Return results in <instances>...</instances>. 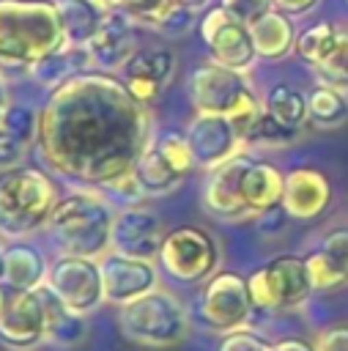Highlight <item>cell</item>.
<instances>
[{
	"label": "cell",
	"mask_w": 348,
	"mask_h": 351,
	"mask_svg": "<svg viewBox=\"0 0 348 351\" xmlns=\"http://www.w3.org/2000/svg\"><path fill=\"white\" fill-rule=\"evenodd\" d=\"M0 129L8 132L11 137H16L22 145H36L38 140V112L25 107V104H14L8 101L5 110H3V121H0Z\"/></svg>",
	"instance_id": "obj_32"
},
{
	"label": "cell",
	"mask_w": 348,
	"mask_h": 351,
	"mask_svg": "<svg viewBox=\"0 0 348 351\" xmlns=\"http://www.w3.org/2000/svg\"><path fill=\"white\" fill-rule=\"evenodd\" d=\"M200 38L208 47V55L214 63L227 66L233 71H249L258 60L255 41L247 25L236 22L222 5H214L206 11V16L197 22Z\"/></svg>",
	"instance_id": "obj_11"
},
{
	"label": "cell",
	"mask_w": 348,
	"mask_h": 351,
	"mask_svg": "<svg viewBox=\"0 0 348 351\" xmlns=\"http://www.w3.org/2000/svg\"><path fill=\"white\" fill-rule=\"evenodd\" d=\"M47 304V343L58 348H74L88 337V315L71 313L47 285H41Z\"/></svg>",
	"instance_id": "obj_26"
},
{
	"label": "cell",
	"mask_w": 348,
	"mask_h": 351,
	"mask_svg": "<svg viewBox=\"0 0 348 351\" xmlns=\"http://www.w3.org/2000/svg\"><path fill=\"white\" fill-rule=\"evenodd\" d=\"M263 107H266V112L277 123H282L288 129L301 132L310 123L307 96L299 88H293V85H277V88H271L269 96H266V101H263Z\"/></svg>",
	"instance_id": "obj_29"
},
{
	"label": "cell",
	"mask_w": 348,
	"mask_h": 351,
	"mask_svg": "<svg viewBox=\"0 0 348 351\" xmlns=\"http://www.w3.org/2000/svg\"><path fill=\"white\" fill-rule=\"evenodd\" d=\"M315 71H318L321 82L348 90V33L345 30H340V38H337L334 49L315 66Z\"/></svg>",
	"instance_id": "obj_33"
},
{
	"label": "cell",
	"mask_w": 348,
	"mask_h": 351,
	"mask_svg": "<svg viewBox=\"0 0 348 351\" xmlns=\"http://www.w3.org/2000/svg\"><path fill=\"white\" fill-rule=\"evenodd\" d=\"M101 280H104V302L121 307L153 288H159V266L156 261L132 258L110 250L99 258Z\"/></svg>",
	"instance_id": "obj_18"
},
{
	"label": "cell",
	"mask_w": 348,
	"mask_h": 351,
	"mask_svg": "<svg viewBox=\"0 0 348 351\" xmlns=\"http://www.w3.org/2000/svg\"><path fill=\"white\" fill-rule=\"evenodd\" d=\"M175 69H178V55H175V49L162 47V44H159V47H140V49L132 55V60L123 66L121 80L126 82L129 93H132L137 101L153 107V104L162 99L164 88L173 82Z\"/></svg>",
	"instance_id": "obj_16"
},
{
	"label": "cell",
	"mask_w": 348,
	"mask_h": 351,
	"mask_svg": "<svg viewBox=\"0 0 348 351\" xmlns=\"http://www.w3.org/2000/svg\"><path fill=\"white\" fill-rule=\"evenodd\" d=\"M269 348H271V343L263 335H258L249 326H241V329L225 332L214 351H269Z\"/></svg>",
	"instance_id": "obj_36"
},
{
	"label": "cell",
	"mask_w": 348,
	"mask_h": 351,
	"mask_svg": "<svg viewBox=\"0 0 348 351\" xmlns=\"http://www.w3.org/2000/svg\"><path fill=\"white\" fill-rule=\"evenodd\" d=\"M153 143V112L126 82L107 71H85L49 90L38 110V154L44 165L82 186H107L132 173Z\"/></svg>",
	"instance_id": "obj_1"
},
{
	"label": "cell",
	"mask_w": 348,
	"mask_h": 351,
	"mask_svg": "<svg viewBox=\"0 0 348 351\" xmlns=\"http://www.w3.org/2000/svg\"><path fill=\"white\" fill-rule=\"evenodd\" d=\"M184 137L192 148L195 165L206 173L227 162L230 156L247 151L236 123L219 112H195L184 129Z\"/></svg>",
	"instance_id": "obj_14"
},
{
	"label": "cell",
	"mask_w": 348,
	"mask_h": 351,
	"mask_svg": "<svg viewBox=\"0 0 348 351\" xmlns=\"http://www.w3.org/2000/svg\"><path fill=\"white\" fill-rule=\"evenodd\" d=\"M307 112L310 123L318 129H334L345 123L348 118V93L337 85L321 82L310 96H307Z\"/></svg>",
	"instance_id": "obj_28"
},
{
	"label": "cell",
	"mask_w": 348,
	"mask_h": 351,
	"mask_svg": "<svg viewBox=\"0 0 348 351\" xmlns=\"http://www.w3.org/2000/svg\"><path fill=\"white\" fill-rule=\"evenodd\" d=\"M85 71H96V69H93V60H90V55H88V49H85V47H71V44H66V47H60L58 52H49V55H44L41 60H36V63L30 66V80L38 82L41 88L55 90V88H60L63 82H69L71 77L85 74Z\"/></svg>",
	"instance_id": "obj_24"
},
{
	"label": "cell",
	"mask_w": 348,
	"mask_h": 351,
	"mask_svg": "<svg viewBox=\"0 0 348 351\" xmlns=\"http://www.w3.org/2000/svg\"><path fill=\"white\" fill-rule=\"evenodd\" d=\"M5 104H8V96H5V85H3V80H0V121H3V110H5Z\"/></svg>",
	"instance_id": "obj_45"
},
{
	"label": "cell",
	"mask_w": 348,
	"mask_h": 351,
	"mask_svg": "<svg viewBox=\"0 0 348 351\" xmlns=\"http://www.w3.org/2000/svg\"><path fill=\"white\" fill-rule=\"evenodd\" d=\"M66 47L55 0H0V69L25 71Z\"/></svg>",
	"instance_id": "obj_2"
},
{
	"label": "cell",
	"mask_w": 348,
	"mask_h": 351,
	"mask_svg": "<svg viewBox=\"0 0 348 351\" xmlns=\"http://www.w3.org/2000/svg\"><path fill=\"white\" fill-rule=\"evenodd\" d=\"M156 261L162 263V271L178 285H200L219 271L222 247L206 228L178 225L167 230Z\"/></svg>",
	"instance_id": "obj_7"
},
{
	"label": "cell",
	"mask_w": 348,
	"mask_h": 351,
	"mask_svg": "<svg viewBox=\"0 0 348 351\" xmlns=\"http://www.w3.org/2000/svg\"><path fill=\"white\" fill-rule=\"evenodd\" d=\"M192 318L186 304L167 288H153L118 307V329L129 343L145 348H173L189 335Z\"/></svg>",
	"instance_id": "obj_5"
},
{
	"label": "cell",
	"mask_w": 348,
	"mask_h": 351,
	"mask_svg": "<svg viewBox=\"0 0 348 351\" xmlns=\"http://www.w3.org/2000/svg\"><path fill=\"white\" fill-rule=\"evenodd\" d=\"M140 22L129 16L121 8H107V16L99 27V33L85 47L93 69L107 74H121L123 66L132 60V55L140 49Z\"/></svg>",
	"instance_id": "obj_15"
},
{
	"label": "cell",
	"mask_w": 348,
	"mask_h": 351,
	"mask_svg": "<svg viewBox=\"0 0 348 351\" xmlns=\"http://www.w3.org/2000/svg\"><path fill=\"white\" fill-rule=\"evenodd\" d=\"M153 140H156V137H153ZM134 173H137V181H140L145 197H164V195H173V192L186 181L184 176H178V173L164 162V156L159 154L156 143H151V145L145 148V154L140 156Z\"/></svg>",
	"instance_id": "obj_27"
},
{
	"label": "cell",
	"mask_w": 348,
	"mask_h": 351,
	"mask_svg": "<svg viewBox=\"0 0 348 351\" xmlns=\"http://www.w3.org/2000/svg\"><path fill=\"white\" fill-rule=\"evenodd\" d=\"M25 154H27V145H22L16 137H11L8 132L0 129V170L19 167Z\"/></svg>",
	"instance_id": "obj_40"
},
{
	"label": "cell",
	"mask_w": 348,
	"mask_h": 351,
	"mask_svg": "<svg viewBox=\"0 0 348 351\" xmlns=\"http://www.w3.org/2000/svg\"><path fill=\"white\" fill-rule=\"evenodd\" d=\"M244 203L252 217H260L266 211H274L282 206L285 195V173L266 159H252V165L244 173Z\"/></svg>",
	"instance_id": "obj_21"
},
{
	"label": "cell",
	"mask_w": 348,
	"mask_h": 351,
	"mask_svg": "<svg viewBox=\"0 0 348 351\" xmlns=\"http://www.w3.org/2000/svg\"><path fill=\"white\" fill-rule=\"evenodd\" d=\"M58 184L49 173L33 165H19L0 173V236L25 239L47 228L58 206Z\"/></svg>",
	"instance_id": "obj_4"
},
{
	"label": "cell",
	"mask_w": 348,
	"mask_h": 351,
	"mask_svg": "<svg viewBox=\"0 0 348 351\" xmlns=\"http://www.w3.org/2000/svg\"><path fill=\"white\" fill-rule=\"evenodd\" d=\"M315 348L318 351H348V321L321 329L315 337Z\"/></svg>",
	"instance_id": "obj_39"
},
{
	"label": "cell",
	"mask_w": 348,
	"mask_h": 351,
	"mask_svg": "<svg viewBox=\"0 0 348 351\" xmlns=\"http://www.w3.org/2000/svg\"><path fill=\"white\" fill-rule=\"evenodd\" d=\"M345 5H348V0H345Z\"/></svg>",
	"instance_id": "obj_49"
},
{
	"label": "cell",
	"mask_w": 348,
	"mask_h": 351,
	"mask_svg": "<svg viewBox=\"0 0 348 351\" xmlns=\"http://www.w3.org/2000/svg\"><path fill=\"white\" fill-rule=\"evenodd\" d=\"M189 99L197 112H219L227 118L258 101L244 71H233L214 60L200 63L189 74Z\"/></svg>",
	"instance_id": "obj_9"
},
{
	"label": "cell",
	"mask_w": 348,
	"mask_h": 351,
	"mask_svg": "<svg viewBox=\"0 0 348 351\" xmlns=\"http://www.w3.org/2000/svg\"><path fill=\"white\" fill-rule=\"evenodd\" d=\"M252 41H255V52L260 60H285L293 49H296V27L293 19L277 8H271L266 16H260L258 22L249 25Z\"/></svg>",
	"instance_id": "obj_23"
},
{
	"label": "cell",
	"mask_w": 348,
	"mask_h": 351,
	"mask_svg": "<svg viewBox=\"0 0 348 351\" xmlns=\"http://www.w3.org/2000/svg\"><path fill=\"white\" fill-rule=\"evenodd\" d=\"M115 208L96 186L71 189L63 195L47 222V233L60 252L101 258L112 250Z\"/></svg>",
	"instance_id": "obj_3"
},
{
	"label": "cell",
	"mask_w": 348,
	"mask_h": 351,
	"mask_svg": "<svg viewBox=\"0 0 348 351\" xmlns=\"http://www.w3.org/2000/svg\"><path fill=\"white\" fill-rule=\"evenodd\" d=\"M47 288L77 315H90L104 304V280L99 258L60 252L49 263Z\"/></svg>",
	"instance_id": "obj_10"
},
{
	"label": "cell",
	"mask_w": 348,
	"mask_h": 351,
	"mask_svg": "<svg viewBox=\"0 0 348 351\" xmlns=\"http://www.w3.org/2000/svg\"><path fill=\"white\" fill-rule=\"evenodd\" d=\"M332 206V181L323 170L315 167H293L285 173V195H282V211L288 219L310 222L326 214Z\"/></svg>",
	"instance_id": "obj_19"
},
{
	"label": "cell",
	"mask_w": 348,
	"mask_h": 351,
	"mask_svg": "<svg viewBox=\"0 0 348 351\" xmlns=\"http://www.w3.org/2000/svg\"><path fill=\"white\" fill-rule=\"evenodd\" d=\"M99 5H104V8H118L121 5V0H96Z\"/></svg>",
	"instance_id": "obj_47"
},
{
	"label": "cell",
	"mask_w": 348,
	"mask_h": 351,
	"mask_svg": "<svg viewBox=\"0 0 348 351\" xmlns=\"http://www.w3.org/2000/svg\"><path fill=\"white\" fill-rule=\"evenodd\" d=\"M337 38H340L337 25H332V22H318V25L307 27L304 33H299V38H296V52H299V58H301L304 63H310V66L315 69V66L334 49Z\"/></svg>",
	"instance_id": "obj_31"
},
{
	"label": "cell",
	"mask_w": 348,
	"mask_h": 351,
	"mask_svg": "<svg viewBox=\"0 0 348 351\" xmlns=\"http://www.w3.org/2000/svg\"><path fill=\"white\" fill-rule=\"evenodd\" d=\"M271 3H274L277 11H282V14H288V16H304V14H310L321 0H271Z\"/></svg>",
	"instance_id": "obj_42"
},
{
	"label": "cell",
	"mask_w": 348,
	"mask_h": 351,
	"mask_svg": "<svg viewBox=\"0 0 348 351\" xmlns=\"http://www.w3.org/2000/svg\"><path fill=\"white\" fill-rule=\"evenodd\" d=\"M252 154L241 151L236 156H230L227 162L216 165L214 170L206 173L203 181V208L208 217L219 219V222H244L252 219L247 203H244V173L252 165Z\"/></svg>",
	"instance_id": "obj_12"
},
{
	"label": "cell",
	"mask_w": 348,
	"mask_h": 351,
	"mask_svg": "<svg viewBox=\"0 0 348 351\" xmlns=\"http://www.w3.org/2000/svg\"><path fill=\"white\" fill-rule=\"evenodd\" d=\"M140 25L142 27H151L153 33H159L164 38H181V36H189L195 30L197 19H195V8H186V5H178L173 0H164Z\"/></svg>",
	"instance_id": "obj_30"
},
{
	"label": "cell",
	"mask_w": 348,
	"mask_h": 351,
	"mask_svg": "<svg viewBox=\"0 0 348 351\" xmlns=\"http://www.w3.org/2000/svg\"><path fill=\"white\" fill-rule=\"evenodd\" d=\"M173 3H178V5H186V8H200V5H206L208 0H173Z\"/></svg>",
	"instance_id": "obj_44"
},
{
	"label": "cell",
	"mask_w": 348,
	"mask_h": 351,
	"mask_svg": "<svg viewBox=\"0 0 348 351\" xmlns=\"http://www.w3.org/2000/svg\"><path fill=\"white\" fill-rule=\"evenodd\" d=\"M101 192H107V195H112V197L123 200L126 206H134V203H142V200H145V192H142V186H140V181H137V173H134V170H132V173L118 176L115 181H110L107 186H101Z\"/></svg>",
	"instance_id": "obj_38"
},
{
	"label": "cell",
	"mask_w": 348,
	"mask_h": 351,
	"mask_svg": "<svg viewBox=\"0 0 348 351\" xmlns=\"http://www.w3.org/2000/svg\"><path fill=\"white\" fill-rule=\"evenodd\" d=\"M55 5L60 14L66 44L71 47H88L107 16V8L96 0H55Z\"/></svg>",
	"instance_id": "obj_25"
},
{
	"label": "cell",
	"mask_w": 348,
	"mask_h": 351,
	"mask_svg": "<svg viewBox=\"0 0 348 351\" xmlns=\"http://www.w3.org/2000/svg\"><path fill=\"white\" fill-rule=\"evenodd\" d=\"M5 299H8V293L3 291V282H0V313H3V307H5Z\"/></svg>",
	"instance_id": "obj_48"
},
{
	"label": "cell",
	"mask_w": 348,
	"mask_h": 351,
	"mask_svg": "<svg viewBox=\"0 0 348 351\" xmlns=\"http://www.w3.org/2000/svg\"><path fill=\"white\" fill-rule=\"evenodd\" d=\"M153 143H156L159 154L164 156V162H167L178 176L186 178V176L197 167V165H195V156H192V148H189V143H186V137H184L181 132H167V134L156 137Z\"/></svg>",
	"instance_id": "obj_34"
},
{
	"label": "cell",
	"mask_w": 348,
	"mask_h": 351,
	"mask_svg": "<svg viewBox=\"0 0 348 351\" xmlns=\"http://www.w3.org/2000/svg\"><path fill=\"white\" fill-rule=\"evenodd\" d=\"M269 351H318V348H315V340H307V337H282L271 343Z\"/></svg>",
	"instance_id": "obj_43"
},
{
	"label": "cell",
	"mask_w": 348,
	"mask_h": 351,
	"mask_svg": "<svg viewBox=\"0 0 348 351\" xmlns=\"http://www.w3.org/2000/svg\"><path fill=\"white\" fill-rule=\"evenodd\" d=\"M263 110H266V107H263ZM299 134H301V132L288 129V126L277 123L269 112H263V118H260V123H258V129H255V134H252V140H249V148H252V145H258V148H285V145L296 143Z\"/></svg>",
	"instance_id": "obj_35"
},
{
	"label": "cell",
	"mask_w": 348,
	"mask_h": 351,
	"mask_svg": "<svg viewBox=\"0 0 348 351\" xmlns=\"http://www.w3.org/2000/svg\"><path fill=\"white\" fill-rule=\"evenodd\" d=\"M219 5L236 19V22H241V25H252V22H258L260 16H266L271 8H274V3L271 0H219Z\"/></svg>",
	"instance_id": "obj_37"
},
{
	"label": "cell",
	"mask_w": 348,
	"mask_h": 351,
	"mask_svg": "<svg viewBox=\"0 0 348 351\" xmlns=\"http://www.w3.org/2000/svg\"><path fill=\"white\" fill-rule=\"evenodd\" d=\"M315 291H337L348 285V225L326 230L315 250L304 255Z\"/></svg>",
	"instance_id": "obj_20"
},
{
	"label": "cell",
	"mask_w": 348,
	"mask_h": 351,
	"mask_svg": "<svg viewBox=\"0 0 348 351\" xmlns=\"http://www.w3.org/2000/svg\"><path fill=\"white\" fill-rule=\"evenodd\" d=\"M249 280L238 271H216L203 282L197 296V321L216 335L241 329L255 313Z\"/></svg>",
	"instance_id": "obj_8"
},
{
	"label": "cell",
	"mask_w": 348,
	"mask_h": 351,
	"mask_svg": "<svg viewBox=\"0 0 348 351\" xmlns=\"http://www.w3.org/2000/svg\"><path fill=\"white\" fill-rule=\"evenodd\" d=\"M5 280V247L0 244V282Z\"/></svg>",
	"instance_id": "obj_46"
},
{
	"label": "cell",
	"mask_w": 348,
	"mask_h": 351,
	"mask_svg": "<svg viewBox=\"0 0 348 351\" xmlns=\"http://www.w3.org/2000/svg\"><path fill=\"white\" fill-rule=\"evenodd\" d=\"M162 3H164V0H121V5H118V8H121V11H126L129 16H134L137 22H142V19H145V16H151Z\"/></svg>",
	"instance_id": "obj_41"
},
{
	"label": "cell",
	"mask_w": 348,
	"mask_h": 351,
	"mask_svg": "<svg viewBox=\"0 0 348 351\" xmlns=\"http://www.w3.org/2000/svg\"><path fill=\"white\" fill-rule=\"evenodd\" d=\"M47 274H49V261L44 258V252L22 239H14L11 244H5V285L11 291H36L41 285H47Z\"/></svg>",
	"instance_id": "obj_22"
},
{
	"label": "cell",
	"mask_w": 348,
	"mask_h": 351,
	"mask_svg": "<svg viewBox=\"0 0 348 351\" xmlns=\"http://www.w3.org/2000/svg\"><path fill=\"white\" fill-rule=\"evenodd\" d=\"M164 236H167L164 222L159 219L156 211L145 208L142 203L123 206L115 211V219H112V250L115 252L156 261Z\"/></svg>",
	"instance_id": "obj_17"
},
{
	"label": "cell",
	"mask_w": 348,
	"mask_h": 351,
	"mask_svg": "<svg viewBox=\"0 0 348 351\" xmlns=\"http://www.w3.org/2000/svg\"><path fill=\"white\" fill-rule=\"evenodd\" d=\"M0 343L8 351H33L47 343V304L41 288L8 293L0 313Z\"/></svg>",
	"instance_id": "obj_13"
},
{
	"label": "cell",
	"mask_w": 348,
	"mask_h": 351,
	"mask_svg": "<svg viewBox=\"0 0 348 351\" xmlns=\"http://www.w3.org/2000/svg\"><path fill=\"white\" fill-rule=\"evenodd\" d=\"M247 280L255 307L269 313L299 310L315 293L304 255H293V252L274 255L271 261L258 266Z\"/></svg>",
	"instance_id": "obj_6"
}]
</instances>
